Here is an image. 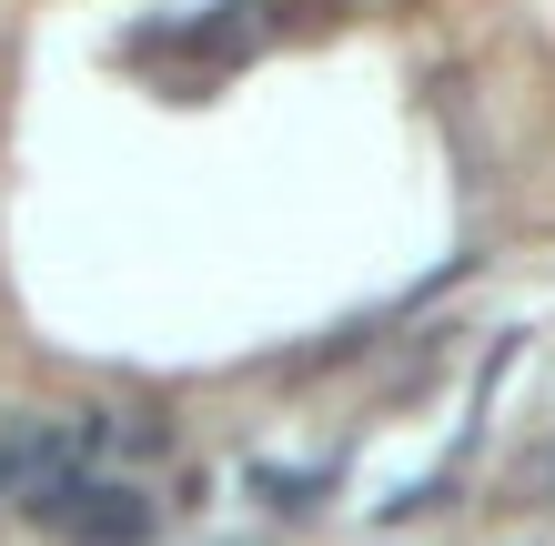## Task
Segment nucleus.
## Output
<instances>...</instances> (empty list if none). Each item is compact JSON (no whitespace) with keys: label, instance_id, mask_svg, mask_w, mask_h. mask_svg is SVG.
Here are the masks:
<instances>
[{"label":"nucleus","instance_id":"1","mask_svg":"<svg viewBox=\"0 0 555 546\" xmlns=\"http://www.w3.org/2000/svg\"><path fill=\"white\" fill-rule=\"evenodd\" d=\"M30 517L61 526L72 546H152V496L112 486V475H51V486H30Z\"/></svg>","mask_w":555,"mask_h":546}]
</instances>
